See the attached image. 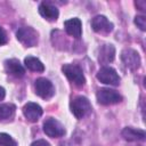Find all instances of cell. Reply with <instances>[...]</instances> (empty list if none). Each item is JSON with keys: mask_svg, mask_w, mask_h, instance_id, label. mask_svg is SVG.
I'll return each mask as SVG.
<instances>
[{"mask_svg": "<svg viewBox=\"0 0 146 146\" xmlns=\"http://www.w3.org/2000/svg\"><path fill=\"white\" fill-rule=\"evenodd\" d=\"M70 107H71V112L76 119H83L88 116L92 111L89 99L84 96H78L74 99H72Z\"/></svg>", "mask_w": 146, "mask_h": 146, "instance_id": "cell-1", "label": "cell"}, {"mask_svg": "<svg viewBox=\"0 0 146 146\" xmlns=\"http://www.w3.org/2000/svg\"><path fill=\"white\" fill-rule=\"evenodd\" d=\"M62 71L65 74V76L75 86L82 87L86 83V78L83 74V71L80 66L75 64H65L62 66Z\"/></svg>", "mask_w": 146, "mask_h": 146, "instance_id": "cell-2", "label": "cell"}, {"mask_svg": "<svg viewBox=\"0 0 146 146\" xmlns=\"http://www.w3.org/2000/svg\"><path fill=\"white\" fill-rule=\"evenodd\" d=\"M17 40L25 47H34L38 44L39 35L38 32L31 26H23L16 31Z\"/></svg>", "mask_w": 146, "mask_h": 146, "instance_id": "cell-3", "label": "cell"}, {"mask_svg": "<svg viewBox=\"0 0 146 146\" xmlns=\"http://www.w3.org/2000/svg\"><path fill=\"white\" fill-rule=\"evenodd\" d=\"M43 131L48 137H51V138L63 137L66 132L64 125L54 117L46 119V121L43 122Z\"/></svg>", "mask_w": 146, "mask_h": 146, "instance_id": "cell-4", "label": "cell"}, {"mask_svg": "<svg viewBox=\"0 0 146 146\" xmlns=\"http://www.w3.org/2000/svg\"><path fill=\"white\" fill-rule=\"evenodd\" d=\"M97 100L99 104L102 105H113V104H117L122 100V96L110 88H102L97 91Z\"/></svg>", "mask_w": 146, "mask_h": 146, "instance_id": "cell-5", "label": "cell"}, {"mask_svg": "<svg viewBox=\"0 0 146 146\" xmlns=\"http://www.w3.org/2000/svg\"><path fill=\"white\" fill-rule=\"evenodd\" d=\"M97 79L102 83L110 86H119L121 81L117 72L111 66H103L97 73Z\"/></svg>", "mask_w": 146, "mask_h": 146, "instance_id": "cell-6", "label": "cell"}, {"mask_svg": "<svg viewBox=\"0 0 146 146\" xmlns=\"http://www.w3.org/2000/svg\"><path fill=\"white\" fill-rule=\"evenodd\" d=\"M34 90L35 94L43 99H49L55 95V88L52 83L46 78H39L35 80Z\"/></svg>", "mask_w": 146, "mask_h": 146, "instance_id": "cell-7", "label": "cell"}, {"mask_svg": "<svg viewBox=\"0 0 146 146\" xmlns=\"http://www.w3.org/2000/svg\"><path fill=\"white\" fill-rule=\"evenodd\" d=\"M121 60L130 70H137L139 67V65H140L139 54L136 50L131 49V48H125V49L122 50V52H121Z\"/></svg>", "mask_w": 146, "mask_h": 146, "instance_id": "cell-8", "label": "cell"}, {"mask_svg": "<svg viewBox=\"0 0 146 146\" xmlns=\"http://www.w3.org/2000/svg\"><path fill=\"white\" fill-rule=\"evenodd\" d=\"M91 27L95 32L97 33H110L113 31V23H111L105 16L103 15H97L92 18L91 21Z\"/></svg>", "mask_w": 146, "mask_h": 146, "instance_id": "cell-9", "label": "cell"}, {"mask_svg": "<svg viewBox=\"0 0 146 146\" xmlns=\"http://www.w3.org/2000/svg\"><path fill=\"white\" fill-rule=\"evenodd\" d=\"M42 113L43 111L41 106L36 103H27L23 107V114L30 122H36L41 117Z\"/></svg>", "mask_w": 146, "mask_h": 146, "instance_id": "cell-10", "label": "cell"}, {"mask_svg": "<svg viewBox=\"0 0 146 146\" xmlns=\"http://www.w3.org/2000/svg\"><path fill=\"white\" fill-rule=\"evenodd\" d=\"M5 70L8 74L15 78H22L25 74V68L16 58H10L5 62Z\"/></svg>", "mask_w": 146, "mask_h": 146, "instance_id": "cell-11", "label": "cell"}, {"mask_svg": "<svg viewBox=\"0 0 146 146\" xmlns=\"http://www.w3.org/2000/svg\"><path fill=\"white\" fill-rule=\"evenodd\" d=\"M39 13L43 18H46L47 21H50V22L56 21L58 18V15H59V11H58L57 7H55L50 2H46V1L40 3Z\"/></svg>", "mask_w": 146, "mask_h": 146, "instance_id": "cell-12", "label": "cell"}, {"mask_svg": "<svg viewBox=\"0 0 146 146\" xmlns=\"http://www.w3.org/2000/svg\"><path fill=\"white\" fill-rule=\"evenodd\" d=\"M64 27H65L66 33L75 39H79L82 34V24H81V21L76 17L65 21Z\"/></svg>", "mask_w": 146, "mask_h": 146, "instance_id": "cell-13", "label": "cell"}, {"mask_svg": "<svg viewBox=\"0 0 146 146\" xmlns=\"http://www.w3.org/2000/svg\"><path fill=\"white\" fill-rule=\"evenodd\" d=\"M115 57V48L111 43L103 44L98 50V60L102 64H108L114 60Z\"/></svg>", "mask_w": 146, "mask_h": 146, "instance_id": "cell-14", "label": "cell"}, {"mask_svg": "<svg viewBox=\"0 0 146 146\" xmlns=\"http://www.w3.org/2000/svg\"><path fill=\"white\" fill-rule=\"evenodd\" d=\"M122 137L128 141H139L144 140L146 133L141 129H135L131 127H127L122 130Z\"/></svg>", "mask_w": 146, "mask_h": 146, "instance_id": "cell-15", "label": "cell"}, {"mask_svg": "<svg viewBox=\"0 0 146 146\" xmlns=\"http://www.w3.org/2000/svg\"><path fill=\"white\" fill-rule=\"evenodd\" d=\"M16 106L11 103L9 104H1L0 105V121H8L13 120L15 116Z\"/></svg>", "mask_w": 146, "mask_h": 146, "instance_id": "cell-16", "label": "cell"}, {"mask_svg": "<svg viewBox=\"0 0 146 146\" xmlns=\"http://www.w3.org/2000/svg\"><path fill=\"white\" fill-rule=\"evenodd\" d=\"M24 64L25 66L33 71V72H43L44 71V65L42 64V62L40 59H38L36 57H33V56H27L25 59H24Z\"/></svg>", "mask_w": 146, "mask_h": 146, "instance_id": "cell-17", "label": "cell"}, {"mask_svg": "<svg viewBox=\"0 0 146 146\" xmlns=\"http://www.w3.org/2000/svg\"><path fill=\"white\" fill-rule=\"evenodd\" d=\"M0 146H17V143L8 133L0 132Z\"/></svg>", "mask_w": 146, "mask_h": 146, "instance_id": "cell-18", "label": "cell"}, {"mask_svg": "<svg viewBox=\"0 0 146 146\" xmlns=\"http://www.w3.org/2000/svg\"><path fill=\"white\" fill-rule=\"evenodd\" d=\"M135 24L141 30L145 31L146 30V18L144 16H136L135 17Z\"/></svg>", "mask_w": 146, "mask_h": 146, "instance_id": "cell-19", "label": "cell"}, {"mask_svg": "<svg viewBox=\"0 0 146 146\" xmlns=\"http://www.w3.org/2000/svg\"><path fill=\"white\" fill-rule=\"evenodd\" d=\"M7 41H8L7 33H6V31H5L2 27H0V46L6 44V43H7Z\"/></svg>", "mask_w": 146, "mask_h": 146, "instance_id": "cell-20", "label": "cell"}, {"mask_svg": "<svg viewBox=\"0 0 146 146\" xmlns=\"http://www.w3.org/2000/svg\"><path fill=\"white\" fill-rule=\"evenodd\" d=\"M31 146H50V144L44 139H38L31 144Z\"/></svg>", "mask_w": 146, "mask_h": 146, "instance_id": "cell-21", "label": "cell"}, {"mask_svg": "<svg viewBox=\"0 0 146 146\" xmlns=\"http://www.w3.org/2000/svg\"><path fill=\"white\" fill-rule=\"evenodd\" d=\"M136 6H141V7H140V10H145L146 3H145V1H137V2H136Z\"/></svg>", "mask_w": 146, "mask_h": 146, "instance_id": "cell-22", "label": "cell"}, {"mask_svg": "<svg viewBox=\"0 0 146 146\" xmlns=\"http://www.w3.org/2000/svg\"><path fill=\"white\" fill-rule=\"evenodd\" d=\"M5 96H6V91L2 87H0V100H2L5 98Z\"/></svg>", "mask_w": 146, "mask_h": 146, "instance_id": "cell-23", "label": "cell"}]
</instances>
